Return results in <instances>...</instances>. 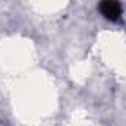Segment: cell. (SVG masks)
Instances as JSON below:
<instances>
[{"instance_id": "obj_1", "label": "cell", "mask_w": 126, "mask_h": 126, "mask_svg": "<svg viewBox=\"0 0 126 126\" xmlns=\"http://www.w3.org/2000/svg\"><path fill=\"white\" fill-rule=\"evenodd\" d=\"M100 12L106 19L116 22L122 16V6L117 0H103L100 3Z\"/></svg>"}]
</instances>
